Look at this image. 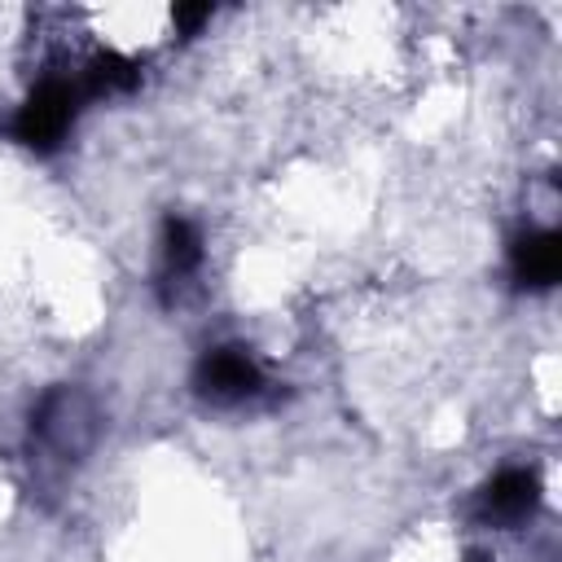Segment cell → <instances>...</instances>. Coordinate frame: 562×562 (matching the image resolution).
Returning a JSON list of instances; mask_svg holds the SVG:
<instances>
[{
	"instance_id": "1",
	"label": "cell",
	"mask_w": 562,
	"mask_h": 562,
	"mask_svg": "<svg viewBox=\"0 0 562 562\" xmlns=\"http://www.w3.org/2000/svg\"><path fill=\"white\" fill-rule=\"evenodd\" d=\"M92 439H97V413L83 391L57 386L40 400V408L31 417V443L40 452V461L70 465L92 448Z\"/></svg>"
},
{
	"instance_id": "2",
	"label": "cell",
	"mask_w": 562,
	"mask_h": 562,
	"mask_svg": "<svg viewBox=\"0 0 562 562\" xmlns=\"http://www.w3.org/2000/svg\"><path fill=\"white\" fill-rule=\"evenodd\" d=\"M83 101H88V97H83L79 79H57V75H48V79L35 83V92L18 105V114H13V136H18L26 149L48 154V149H57L61 136L70 132V123H75V114H79Z\"/></svg>"
},
{
	"instance_id": "3",
	"label": "cell",
	"mask_w": 562,
	"mask_h": 562,
	"mask_svg": "<svg viewBox=\"0 0 562 562\" xmlns=\"http://www.w3.org/2000/svg\"><path fill=\"white\" fill-rule=\"evenodd\" d=\"M193 386H198L202 400L228 408V404L255 400V395L263 391V373H259V364H255L241 347H215V351H206V356L198 360Z\"/></svg>"
},
{
	"instance_id": "4",
	"label": "cell",
	"mask_w": 562,
	"mask_h": 562,
	"mask_svg": "<svg viewBox=\"0 0 562 562\" xmlns=\"http://www.w3.org/2000/svg\"><path fill=\"white\" fill-rule=\"evenodd\" d=\"M536 505H540V483H536V474L531 470H501L487 487H483V496H479V509H483V518L487 522H496V527H518V522H527L531 514H536Z\"/></svg>"
},
{
	"instance_id": "5",
	"label": "cell",
	"mask_w": 562,
	"mask_h": 562,
	"mask_svg": "<svg viewBox=\"0 0 562 562\" xmlns=\"http://www.w3.org/2000/svg\"><path fill=\"white\" fill-rule=\"evenodd\" d=\"M509 268H514V281H518V285H527V290H549V285L562 277V237L549 233V228H536V233L514 237V246H509Z\"/></svg>"
},
{
	"instance_id": "6",
	"label": "cell",
	"mask_w": 562,
	"mask_h": 562,
	"mask_svg": "<svg viewBox=\"0 0 562 562\" xmlns=\"http://www.w3.org/2000/svg\"><path fill=\"white\" fill-rule=\"evenodd\" d=\"M202 263V237L184 215H171L162 224V281H184Z\"/></svg>"
},
{
	"instance_id": "7",
	"label": "cell",
	"mask_w": 562,
	"mask_h": 562,
	"mask_svg": "<svg viewBox=\"0 0 562 562\" xmlns=\"http://www.w3.org/2000/svg\"><path fill=\"white\" fill-rule=\"evenodd\" d=\"M136 79H140L136 61H127L119 53H97L79 75V88H83V97H110V92H127Z\"/></svg>"
},
{
	"instance_id": "8",
	"label": "cell",
	"mask_w": 562,
	"mask_h": 562,
	"mask_svg": "<svg viewBox=\"0 0 562 562\" xmlns=\"http://www.w3.org/2000/svg\"><path fill=\"white\" fill-rule=\"evenodd\" d=\"M206 18H211V4H180V9H176V26H180L184 35H193Z\"/></svg>"
}]
</instances>
